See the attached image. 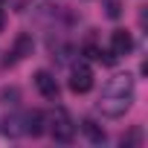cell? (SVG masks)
<instances>
[{
  "label": "cell",
  "mask_w": 148,
  "mask_h": 148,
  "mask_svg": "<svg viewBox=\"0 0 148 148\" xmlns=\"http://www.w3.org/2000/svg\"><path fill=\"white\" fill-rule=\"evenodd\" d=\"M131 102H134V96H125V93H105V96L99 99V110H102L105 116H110V119H119V116H125V110L131 108Z\"/></svg>",
  "instance_id": "cell-2"
},
{
  "label": "cell",
  "mask_w": 148,
  "mask_h": 148,
  "mask_svg": "<svg viewBox=\"0 0 148 148\" xmlns=\"http://www.w3.org/2000/svg\"><path fill=\"white\" fill-rule=\"evenodd\" d=\"M32 35L29 32H21L18 35V41H15V49H12V58H6V67L9 64H15V61H21V58H26V55H32Z\"/></svg>",
  "instance_id": "cell-6"
},
{
  "label": "cell",
  "mask_w": 148,
  "mask_h": 148,
  "mask_svg": "<svg viewBox=\"0 0 148 148\" xmlns=\"http://www.w3.org/2000/svg\"><path fill=\"white\" fill-rule=\"evenodd\" d=\"M90 87H93V70L79 61L73 67V73H70V90L73 93H87Z\"/></svg>",
  "instance_id": "cell-3"
},
{
  "label": "cell",
  "mask_w": 148,
  "mask_h": 148,
  "mask_svg": "<svg viewBox=\"0 0 148 148\" xmlns=\"http://www.w3.org/2000/svg\"><path fill=\"white\" fill-rule=\"evenodd\" d=\"M35 87L44 99H58V82L49 70H38L35 73Z\"/></svg>",
  "instance_id": "cell-4"
},
{
  "label": "cell",
  "mask_w": 148,
  "mask_h": 148,
  "mask_svg": "<svg viewBox=\"0 0 148 148\" xmlns=\"http://www.w3.org/2000/svg\"><path fill=\"white\" fill-rule=\"evenodd\" d=\"M23 131H26L29 136H41V134H44V113H41V110L26 113V116H23Z\"/></svg>",
  "instance_id": "cell-9"
},
{
  "label": "cell",
  "mask_w": 148,
  "mask_h": 148,
  "mask_svg": "<svg viewBox=\"0 0 148 148\" xmlns=\"http://www.w3.org/2000/svg\"><path fill=\"white\" fill-rule=\"evenodd\" d=\"M49 134H52V139L55 142H73V136H76V125H73V119H70V113L64 110V108H55V113L49 116Z\"/></svg>",
  "instance_id": "cell-1"
},
{
  "label": "cell",
  "mask_w": 148,
  "mask_h": 148,
  "mask_svg": "<svg viewBox=\"0 0 148 148\" xmlns=\"http://www.w3.org/2000/svg\"><path fill=\"white\" fill-rule=\"evenodd\" d=\"M134 49V38H131V32H125V29H116L113 35H110V52L119 58V55H128Z\"/></svg>",
  "instance_id": "cell-5"
},
{
  "label": "cell",
  "mask_w": 148,
  "mask_h": 148,
  "mask_svg": "<svg viewBox=\"0 0 148 148\" xmlns=\"http://www.w3.org/2000/svg\"><path fill=\"white\" fill-rule=\"evenodd\" d=\"M105 15H108L110 21H116V18L122 15V3H119V0H105Z\"/></svg>",
  "instance_id": "cell-11"
},
{
  "label": "cell",
  "mask_w": 148,
  "mask_h": 148,
  "mask_svg": "<svg viewBox=\"0 0 148 148\" xmlns=\"http://www.w3.org/2000/svg\"><path fill=\"white\" fill-rule=\"evenodd\" d=\"M105 93H125V96H134V76H128V73L113 76V79L108 82Z\"/></svg>",
  "instance_id": "cell-7"
},
{
  "label": "cell",
  "mask_w": 148,
  "mask_h": 148,
  "mask_svg": "<svg viewBox=\"0 0 148 148\" xmlns=\"http://www.w3.org/2000/svg\"><path fill=\"white\" fill-rule=\"evenodd\" d=\"M3 23H6V18H3V9H0V29H3Z\"/></svg>",
  "instance_id": "cell-12"
},
{
  "label": "cell",
  "mask_w": 148,
  "mask_h": 148,
  "mask_svg": "<svg viewBox=\"0 0 148 148\" xmlns=\"http://www.w3.org/2000/svg\"><path fill=\"white\" fill-rule=\"evenodd\" d=\"M82 131L87 134V139H90L93 145H105V139H108V134H105L93 119H84V122H82Z\"/></svg>",
  "instance_id": "cell-10"
},
{
  "label": "cell",
  "mask_w": 148,
  "mask_h": 148,
  "mask_svg": "<svg viewBox=\"0 0 148 148\" xmlns=\"http://www.w3.org/2000/svg\"><path fill=\"white\" fill-rule=\"evenodd\" d=\"M0 131H3L6 136H12V139H15V136H23V134H26V131H23V116H21V113H9V116L3 119V128H0Z\"/></svg>",
  "instance_id": "cell-8"
}]
</instances>
